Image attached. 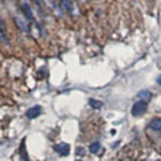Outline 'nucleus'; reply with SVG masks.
<instances>
[{
	"mask_svg": "<svg viewBox=\"0 0 161 161\" xmlns=\"http://www.w3.org/2000/svg\"><path fill=\"white\" fill-rule=\"evenodd\" d=\"M100 149H101L100 142H93V144L90 145V152H91V153H98Z\"/></svg>",
	"mask_w": 161,
	"mask_h": 161,
	"instance_id": "nucleus-7",
	"label": "nucleus"
},
{
	"mask_svg": "<svg viewBox=\"0 0 161 161\" xmlns=\"http://www.w3.org/2000/svg\"><path fill=\"white\" fill-rule=\"evenodd\" d=\"M117 145H118V142H114V144L111 145V148H117Z\"/></svg>",
	"mask_w": 161,
	"mask_h": 161,
	"instance_id": "nucleus-12",
	"label": "nucleus"
},
{
	"mask_svg": "<svg viewBox=\"0 0 161 161\" xmlns=\"http://www.w3.org/2000/svg\"><path fill=\"white\" fill-rule=\"evenodd\" d=\"M149 126L153 129V130H161V118H154V120H152Z\"/></svg>",
	"mask_w": 161,
	"mask_h": 161,
	"instance_id": "nucleus-6",
	"label": "nucleus"
},
{
	"mask_svg": "<svg viewBox=\"0 0 161 161\" xmlns=\"http://www.w3.org/2000/svg\"><path fill=\"white\" fill-rule=\"evenodd\" d=\"M83 153H85V152H83L82 148H78V149H77V154H83Z\"/></svg>",
	"mask_w": 161,
	"mask_h": 161,
	"instance_id": "nucleus-10",
	"label": "nucleus"
},
{
	"mask_svg": "<svg viewBox=\"0 0 161 161\" xmlns=\"http://www.w3.org/2000/svg\"><path fill=\"white\" fill-rule=\"evenodd\" d=\"M22 10H23L24 15H26V17L28 20L34 19V13H32V11H31V7L28 6V3H27L26 0H22Z\"/></svg>",
	"mask_w": 161,
	"mask_h": 161,
	"instance_id": "nucleus-4",
	"label": "nucleus"
},
{
	"mask_svg": "<svg viewBox=\"0 0 161 161\" xmlns=\"http://www.w3.org/2000/svg\"><path fill=\"white\" fill-rule=\"evenodd\" d=\"M78 161H80V160H78Z\"/></svg>",
	"mask_w": 161,
	"mask_h": 161,
	"instance_id": "nucleus-14",
	"label": "nucleus"
},
{
	"mask_svg": "<svg viewBox=\"0 0 161 161\" xmlns=\"http://www.w3.org/2000/svg\"><path fill=\"white\" fill-rule=\"evenodd\" d=\"M40 113H42V107L40 106H34V107H31V109L27 110V118L28 120H34V118H37L38 115H40Z\"/></svg>",
	"mask_w": 161,
	"mask_h": 161,
	"instance_id": "nucleus-3",
	"label": "nucleus"
},
{
	"mask_svg": "<svg viewBox=\"0 0 161 161\" xmlns=\"http://www.w3.org/2000/svg\"><path fill=\"white\" fill-rule=\"evenodd\" d=\"M89 104H90V106L94 107V109H100V107H102V102L97 101V100H93V98L89 101Z\"/></svg>",
	"mask_w": 161,
	"mask_h": 161,
	"instance_id": "nucleus-8",
	"label": "nucleus"
},
{
	"mask_svg": "<svg viewBox=\"0 0 161 161\" xmlns=\"http://www.w3.org/2000/svg\"><path fill=\"white\" fill-rule=\"evenodd\" d=\"M54 150L58 152L61 156H69V153H70V145L66 144V142L56 144V145H54Z\"/></svg>",
	"mask_w": 161,
	"mask_h": 161,
	"instance_id": "nucleus-2",
	"label": "nucleus"
},
{
	"mask_svg": "<svg viewBox=\"0 0 161 161\" xmlns=\"http://www.w3.org/2000/svg\"><path fill=\"white\" fill-rule=\"evenodd\" d=\"M137 98L138 100H142L144 102H148L152 98V94H150V91H148V90H141L140 93L137 94Z\"/></svg>",
	"mask_w": 161,
	"mask_h": 161,
	"instance_id": "nucleus-5",
	"label": "nucleus"
},
{
	"mask_svg": "<svg viewBox=\"0 0 161 161\" xmlns=\"http://www.w3.org/2000/svg\"><path fill=\"white\" fill-rule=\"evenodd\" d=\"M157 83L161 86V75H159V78H157Z\"/></svg>",
	"mask_w": 161,
	"mask_h": 161,
	"instance_id": "nucleus-11",
	"label": "nucleus"
},
{
	"mask_svg": "<svg viewBox=\"0 0 161 161\" xmlns=\"http://www.w3.org/2000/svg\"><path fill=\"white\" fill-rule=\"evenodd\" d=\"M146 107H148V104H146V102H144V101L136 102V104L133 105V107H132V114H133V115H136V117H138V115H141L142 113H145Z\"/></svg>",
	"mask_w": 161,
	"mask_h": 161,
	"instance_id": "nucleus-1",
	"label": "nucleus"
},
{
	"mask_svg": "<svg viewBox=\"0 0 161 161\" xmlns=\"http://www.w3.org/2000/svg\"><path fill=\"white\" fill-rule=\"evenodd\" d=\"M157 161H161V160H157Z\"/></svg>",
	"mask_w": 161,
	"mask_h": 161,
	"instance_id": "nucleus-13",
	"label": "nucleus"
},
{
	"mask_svg": "<svg viewBox=\"0 0 161 161\" xmlns=\"http://www.w3.org/2000/svg\"><path fill=\"white\" fill-rule=\"evenodd\" d=\"M63 4H65V8H66V10H71V4L69 3V2H67V0H63Z\"/></svg>",
	"mask_w": 161,
	"mask_h": 161,
	"instance_id": "nucleus-9",
	"label": "nucleus"
}]
</instances>
